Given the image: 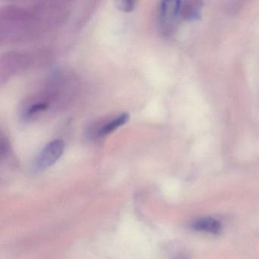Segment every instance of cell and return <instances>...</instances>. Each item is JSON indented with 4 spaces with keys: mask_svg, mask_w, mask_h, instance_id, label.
<instances>
[{
    "mask_svg": "<svg viewBox=\"0 0 259 259\" xmlns=\"http://www.w3.org/2000/svg\"><path fill=\"white\" fill-rule=\"evenodd\" d=\"M136 4H137L136 1H131V0H119L116 2V7L125 13H130L134 10Z\"/></svg>",
    "mask_w": 259,
    "mask_h": 259,
    "instance_id": "6",
    "label": "cell"
},
{
    "mask_svg": "<svg viewBox=\"0 0 259 259\" xmlns=\"http://www.w3.org/2000/svg\"><path fill=\"white\" fill-rule=\"evenodd\" d=\"M182 16V3L177 1H167L160 3L158 8V25L160 31L164 34H171Z\"/></svg>",
    "mask_w": 259,
    "mask_h": 259,
    "instance_id": "2",
    "label": "cell"
},
{
    "mask_svg": "<svg viewBox=\"0 0 259 259\" xmlns=\"http://www.w3.org/2000/svg\"><path fill=\"white\" fill-rule=\"evenodd\" d=\"M128 119H130V115L128 113H122L116 117L113 118L100 128L97 133V137L102 138L108 136L110 133L117 130L119 127L125 125Z\"/></svg>",
    "mask_w": 259,
    "mask_h": 259,
    "instance_id": "4",
    "label": "cell"
},
{
    "mask_svg": "<svg viewBox=\"0 0 259 259\" xmlns=\"http://www.w3.org/2000/svg\"><path fill=\"white\" fill-rule=\"evenodd\" d=\"M193 230L208 234H220L222 231L221 221L211 217H204L195 220L191 225Z\"/></svg>",
    "mask_w": 259,
    "mask_h": 259,
    "instance_id": "3",
    "label": "cell"
},
{
    "mask_svg": "<svg viewBox=\"0 0 259 259\" xmlns=\"http://www.w3.org/2000/svg\"><path fill=\"white\" fill-rule=\"evenodd\" d=\"M65 143L60 139H56L48 143L35 157L33 169L35 172H41L51 167L63 155Z\"/></svg>",
    "mask_w": 259,
    "mask_h": 259,
    "instance_id": "1",
    "label": "cell"
},
{
    "mask_svg": "<svg viewBox=\"0 0 259 259\" xmlns=\"http://www.w3.org/2000/svg\"><path fill=\"white\" fill-rule=\"evenodd\" d=\"M48 103L39 102L32 104V105L30 106V107H28V108L26 109V110H25L23 115L24 118L28 119V118L31 117V116L37 114V113H40V112L42 111H45V110H46L47 109H48Z\"/></svg>",
    "mask_w": 259,
    "mask_h": 259,
    "instance_id": "5",
    "label": "cell"
}]
</instances>
